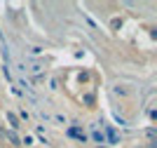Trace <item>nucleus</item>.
Returning <instances> with one entry per match:
<instances>
[{"label":"nucleus","instance_id":"7ed1b4c3","mask_svg":"<svg viewBox=\"0 0 157 148\" xmlns=\"http://www.w3.org/2000/svg\"><path fill=\"white\" fill-rule=\"evenodd\" d=\"M108 139H110V143H120V136L115 129H108Z\"/></svg>","mask_w":157,"mask_h":148},{"label":"nucleus","instance_id":"f03ea898","mask_svg":"<svg viewBox=\"0 0 157 148\" xmlns=\"http://www.w3.org/2000/svg\"><path fill=\"white\" fill-rule=\"evenodd\" d=\"M92 136H94V141H96V143H105V136H103V132H101L98 127L92 129Z\"/></svg>","mask_w":157,"mask_h":148},{"label":"nucleus","instance_id":"20e7f679","mask_svg":"<svg viewBox=\"0 0 157 148\" xmlns=\"http://www.w3.org/2000/svg\"><path fill=\"white\" fill-rule=\"evenodd\" d=\"M49 90H59V80H56V78L49 80Z\"/></svg>","mask_w":157,"mask_h":148},{"label":"nucleus","instance_id":"f257e3e1","mask_svg":"<svg viewBox=\"0 0 157 148\" xmlns=\"http://www.w3.org/2000/svg\"><path fill=\"white\" fill-rule=\"evenodd\" d=\"M68 134H71L73 139H80V141H85V132H82L80 127H71V129H68Z\"/></svg>","mask_w":157,"mask_h":148},{"label":"nucleus","instance_id":"39448f33","mask_svg":"<svg viewBox=\"0 0 157 148\" xmlns=\"http://www.w3.org/2000/svg\"><path fill=\"white\" fill-rule=\"evenodd\" d=\"M7 136H10V141H12L14 146H19V139H17V134H14V132H10V134H7Z\"/></svg>","mask_w":157,"mask_h":148}]
</instances>
